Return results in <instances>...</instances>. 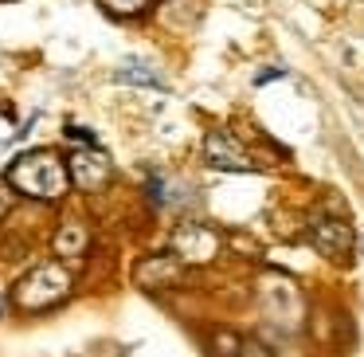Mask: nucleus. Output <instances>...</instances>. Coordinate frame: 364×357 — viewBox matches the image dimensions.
<instances>
[{
	"mask_svg": "<svg viewBox=\"0 0 364 357\" xmlns=\"http://www.w3.org/2000/svg\"><path fill=\"white\" fill-rule=\"evenodd\" d=\"M134 283L141 291H165V286L184 283V263L176 255H149L134 267Z\"/></svg>",
	"mask_w": 364,
	"mask_h": 357,
	"instance_id": "obj_8",
	"label": "nucleus"
},
{
	"mask_svg": "<svg viewBox=\"0 0 364 357\" xmlns=\"http://www.w3.org/2000/svg\"><path fill=\"white\" fill-rule=\"evenodd\" d=\"M255 299H259V310L274 330L294 333L306 322V299H301L298 283L290 275H278V271H267V275L255 283Z\"/></svg>",
	"mask_w": 364,
	"mask_h": 357,
	"instance_id": "obj_2",
	"label": "nucleus"
},
{
	"mask_svg": "<svg viewBox=\"0 0 364 357\" xmlns=\"http://www.w3.org/2000/svg\"><path fill=\"white\" fill-rule=\"evenodd\" d=\"M90 247V232L82 228L79 220H63L55 232V252L63 255V259H82Z\"/></svg>",
	"mask_w": 364,
	"mask_h": 357,
	"instance_id": "obj_9",
	"label": "nucleus"
},
{
	"mask_svg": "<svg viewBox=\"0 0 364 357\" xmlns=\"http://www.w3.org/2000/svg\"><path fill=\"white\" fill-rule=\"evenodd\" d=\"M9 185L28 200H43V205H55V200L67 197L71 189V177H67V165L59 153L51 150H32L24 157H16L9 165Z\"/></svg>",
	"mask_w": 364,
	"mask_h": 357,
	"instance_id": "obj_1",
	"label": "nucleus"
},
{
	"mask_svg": "<svg viewBox=\"0 0 364 357\" xmlns=\"http://www.w3.org/2000/svg\"><path fill=\"white\" fill-rule=\"evenodd\" d=\"M223 239L215 236L208 224H184V228L173 232V255L184 263V267H204L220 255Z\"/></svg>",
	"mask_w": 364,
	"mask_h": 357,
	"instance_id": "obj_4",
	"label": "nucleus"
},
{
	"mask_svg": "<svg viewBox=\"0 0 364 357\" xmlns=\"http://www.w3.org/2000/svg\"><path fill=\"white\" fill-rule=\"evenodd\" d=\"M204 161L212 169H231V173H247V169H259L255 165V157L239 145L235 134H228V130H212V134L204 138Z\"/></svg>",
	"mask_w": 364,
	"mask_h": 357,
	"instance_id": "obj_5",
	"label": "nucleus"
},
{
	"mask_svg": "<svg viewBox=\"0 0 364 357\" xmlns=\"http://www.w3.org/2000/svg\"><path fill=\"white\" fill-rule=\"evenodd\" d=\"M118 79L122 83H137V87H165V79H161L149 63H141V59H126V63L118 67Z\"/></svg>",
	"mask_w": 364,
	"mask_h": 357,
	"instance_id": "obj_10",
	"label": "nucleus"
},
{
	"mask_svg": "<svg viewBox=\"0 0 364 357\" xmlns=\"http://www.w3.org/2000/svg\"><path fill=\"white\" fill-rule=\"evenodd\" d=\"M212 349H215V353H220V357H235L239 353V338H235V333H215V338H212Z\"/></svg>",
	"mask_w": 364,
	"mask_h": 357,
	"instance_id": "obj_12",
	"label": "nucleus"
},
{
	"mask_svg": "<svg viewBox=\"0 0 364 357\" xmlns=\"http://www.w3.org/2000/svg\"><path fill=\"white\" fill-rule=\"evenodd\" d=\"M360 252H364V232H360Z\"/></svg>",
	"mask_w": 364,
	"mask_h": 357,
	"instance_id": "obj_14",
	"label": "nucleus"
},
{
	"mask_svg": "<svg viewBox=\"0 0 364 357\" xmlns=\"http://www.w3.org/2000/svg\"><path fill=\"white\" fill-rule=\"evenodd\" d=\"M110 16H118V20H129V16H141V12H149V4L153 0H98Z\"/></svg>",
	"mask_w": 364,
	"mask_h": 357,
	"instance_id": "obj_11",
	"label": "nucleus"
},
{
	"mask_svg": "<svg viewBox=\"0 0 364 357\" xmlns=\"http://www.w3.org/2000/svg\"><path fill=\"white\" fill-rule=\"evenodd\" d=\"M71 291H75V275L63 267V263H40V267H32L16 283L12 302H16L20 310H28V314H32V310L59 306V302H63Z\"/></svg>",
	"mask_w": 364,
	"mask_h": 357,
	"instance_id": "obj_3",
	"label": "nucleus"
},
{
	"mask_svg": "<svg viewBox=\"0 0 364 357\" xmlns=\"http://www.w3.org/2000/svg\"><path fill=\"white\" fill-rule=\"evenodd\" d=\"M67 177H71L82 192H95L110 181V161H106V153L98 150V145H82V150H75L71 161H67Z\"/></svg>",
	"mask_w": 364,
	"mask_h": 357,
	"instance_id": "obj_7",
	"label": "nucleus"
},
{
	"mask_svg": "<svg viewBox=\"0 0 364 357\" xmlns=\"http://www.w3.org/2000/svg\"><path fill=\"white\" fill-rule=\"evenodd\" d=\"M309 244H314L321 255H329V259H345L348 247H353V228H348L341 216L321 212V216L309 220Z\"/></svg>",
	"mask_w": 364,
	"mask_h": 357,
	"instance_id": "obj_6",
	"label": "nucleus"
},
{
	"mask_svg": "<svg viewBox=\"0 0 364 357\" xmlns=\"http://www.w3.org/2000/svg\"><path fill=\"white\" fill-rule=\"evenodd\" d=\"M235 357H270V349L259 346V341H239V353Z\"/></svg>",
	"mask_w": 364,
	"mask_h": 357,
	"instance_id": "obj_13",
	"label": "nucleus"
}]
</instances>
